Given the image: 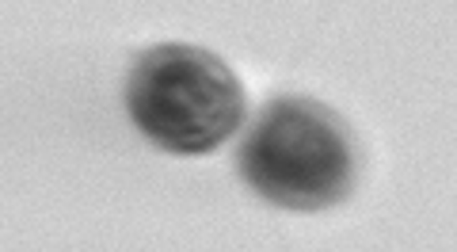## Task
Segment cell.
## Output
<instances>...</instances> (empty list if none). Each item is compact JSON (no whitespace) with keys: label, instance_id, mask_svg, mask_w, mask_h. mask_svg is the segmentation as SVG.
<instances>
[{"label":"cell","instance_id":"obj_1","mask_svg":"<svg viewBox=\"0 0 457 252\" xmlns=\"http://www.w3.org/2000/svg\"><path fill=\"white\" fill-rule=\"evenodd\" d=\"M237 168L260 199L286 210L343 203L359 180V149L332 107L312 96H275L237 149Z\"/></svg>","mask_w":457,"mask_h":252},{"label":"cell","instance_id":"obj_2","mask_svg":"<svg viewBox=\"0 0 457 252\" xmlns=\"http://www.w3.org/2000/svg\"><path fill=\"white\" fill-rule=\"evenodd\" d=\"M126 111L153 146L176 157H206L245 126L248 96L218 54L161 42L134 62Z\"/></svg>","mask_w":457,"mask_h":252}]
</instances>
